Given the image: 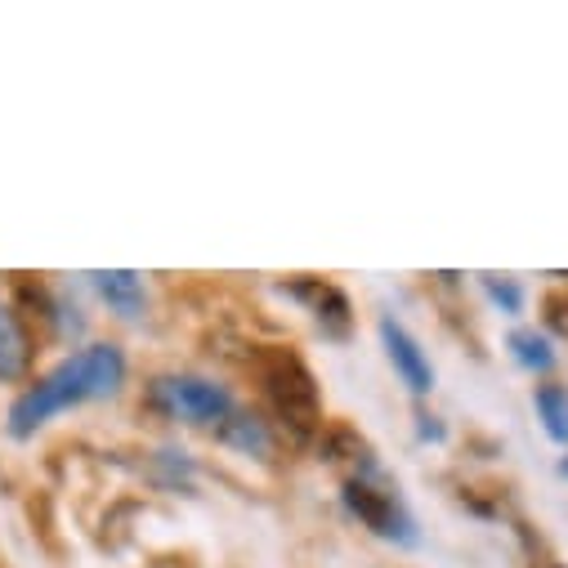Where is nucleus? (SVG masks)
Here are the masks:
<instances>
[{"label": "nucleus", "mask_w": 568, "mask_h": 568, "mask_svg": "<svg viewBox=\"0 0 568 568\" xmlns=\"http://www.w3.org/2000/svg\"><path fill=\"white\" fill-rule=\"evenodd\" d=\"M345 501H349V510H354L367 528H376L381 537L412 541V519L398 510V501H394L389 493H381V488H372V484L354 479V484H345Z\"/></svg>", "instance_id": "nucleus-4"}, {"label": "nucleus", "mask_w": 568, "mask_h": 568, "mask_svg": "<svg viewBox=\"0 0 568 568\" xmlns=\"http://www.w3.org/2000/svg\"><path fill=\"white\" fill-rule=\"evenodd\" d=\"M264 385H268L282 420H287L296 435H310L318 425V385H314L310 367L287 349H268L264 354Z\"/></svg>", "instance_id": "nucleus-2"}, {"label": "nucleus", "mask_w": 568, "mask_h": 568, "mask_svg": "<svg viewBox=\"0 0 568 568\" xmlns=\"http://www.w3.org/2000/svg\"><path fill=\"white\" fill-rule=\"evenodd\" d=\"M121 376H125L121 354H116L112 345H94V349L77 354L72 363H63L59 372H50L37 389H28V394L14 403L10 430L23 439V435L37 430L45 416H54V412H63V407H72V403H81V398H103V394H112V389L121 385Z\"/></svg>", "instance_id": "nucleus-1"}, {"label": "nucleus", "mask_w": 568, "mask_h": 568, "mask_svg": "<svg viewBox=\"0 0 568 568\" xmlns=\"http://www.w3.org/2000/svg\"><path fill=\"white\" fill-rule=\"evenodd\" d=\"M292 296L310 301V310L318 314V323L332 336H345L349 332V301L336 287H327V282H292Z\"/></svg>", "instance_id": "nucleus-6"}, {"label": "nucleus", "mask_w": 568, "mask_h": 568, "mask_svg": "<svg viewBox=\"0 0 568 568\" xmlns=\"http://www.w3.org/2000/svg\"><path fill=\"white\" fill-rule=\"evenodd\" d=\"M28 336L10 310H0V381H19L28 372Z\"/></svg>", "instance_id": "nucleus-7"}, {"label": "nucleus", "mask_w": 568, "mask_h": 568, "mask_svg": "<svg viewBox=\"0 0 568 568\" xmlns=\"http://www.w3.org/2000/svg\"><path fill=\"white\" fill-rule=\"evenodd\" d=\"M559 475H568V462H564V466H559Z\"/></svg>", "instance_id": "nucleus-15"}, {"label": "nucleus", "mask_w": 568, "mask_h": 568, "mask_svg": "<svg viewBox=\"0 0 568 568\" xmlns=\"http://www.w3.org/2000/svg\"><path fill=\"white\" fill-rule=\"evenodd\" d=\"M94 277H99L103 301H108L116 314L134 318L139 310H144V287H139V277H134L130 268H112V273H94Z\"/></svg>", "instance_id": "nucleus-8"}, {"label": "nucleus", "mask_w": 568, "mask_h": 568, "mask_svg": "<svg viewBox=\"0 0 568 568\" xmlns=\"http://www.w3.org/2000/svg\"><path fill=\"white\" fill-rule=\"evenodd\" d=\"M510 349H515V358H519L524 367H532V372H546V367L555 363L546 336H537V332H515V336H510Z\"/></svg>", "instance_id": "nucleus-12"}, {"label": "nucleus", "mask_w": 568, "mask_h": 568, "mask_svg": "<svg viewBox=\"0 0 568 568\" xmlns=\"http://www.w3.org/2000/svg\"><path fill=\"white\" fill-rule=\"evenodd\" d=\"M537 412L546 420V435L568 444V389L564 385H541L537 389Z\"/></svg>", "instance_id": "nucleus-11"}, {"label": "nucleus", "mask_w": 568, "mask_h": 568, "mask_svg": "<svg viewBox=\"0 0 568 568\" xmlns=\"http://www.w3.org/2000/svg\"><path fill=\"white\" fill-rule=\"evenodd\" d=\"M488 296H493L497 305H506L510 314L519 310V287H510V282H497V277H488Z\"/></svg>", "instance_id": "nucleus-14"}, {"label": "nucleus", "mask_w": 568, "mask_h": 568, "mask_svg": "<svg viewBox=\"0 0 568 568\" xmlns=\"http://www.w3.org/2000/svg\"><path fill=\"white\" fill-rule=\"evenodd\" d=\"M318 448H323L327 462H358V466L372 462V448L358 439V430H349V425H327Z\"/></svg>", "instance_id": "nucleus-10"}, {"label": "nucleus", "mask_w": 568, "mask_h": 568, "mask_svg": "<svg viewBox=\"0 0 568 568\" xmlns=\"http://www.w3.org/2000/svg\"><path fill=\"white\" fill-rule=\"evenodd\" d=\"M541 310H546V327L559 332V336H568V292H550Z\"/></svg>", "instance_id": "nucleus-13"}, {"label": "nucleus", "mask_w": 568, "mask_h": 568, "mask_svg": "<svg viewBox=\"0 0 568 568\" xmlns=\"http://www.w3.org/2000/svg\"><path fill=\"white\" fill-rule=\"evenodd\" d=\"M220 435L242 448V453H255V457H268V435H264V425L255 416H242V412H229L224 425H220Z\"/></svg>", "instance_id": "nucleus-9"}, {"label": "nucleus", "mask_w": 568, "mask_h": 568, "mask_svg": "<svg viewBox=\"0 0 568 568\" xmlns=\"http://www.w3.org/2000/svg\"><path fill=\"white\" fill-rule=\"evenodd\" d=\"M381 336H385V349H389V358H394L398 376L412 385V394H430V389H435V367L425 363L420 345H416V341H412L394 318H385V323H381Z\"/></svg>", "instance_id": "nucleus-5"}, {"label": "nucleus", "mask_w": 568, "mask_h": 568, "mask_svg": "<svg viewBox=\"0 0 568 568\" xmlns=\"http://www.w3.org/2000/svg\"><path fill=\"white\" fill-rule=\"evenodd\" d=\"M158 398L175 412V416H189V420H202V425H224V416L233 412L229 394L211 381H197V376H171V381H158Z\"/></svg>", "instance_id": "nucleus-3"}]
</instances>
